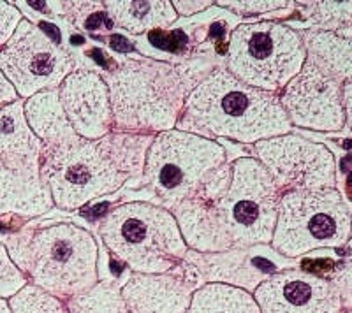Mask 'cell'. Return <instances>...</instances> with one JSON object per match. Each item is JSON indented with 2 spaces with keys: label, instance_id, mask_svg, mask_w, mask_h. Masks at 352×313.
<instances>
[{
  "label": "cell",
  "instance_id": "28",
  "mask_svg": "<svg viewBox=\"0 0 352 313\" xmlns=\"http://www.w3.org/2000/svg\"><path fill=\"white\" fill-rule=\"evenodd\" d=\"M324 278L331 283L333 289L340 297L342 310L352 312V261H344L336 264V268L331 269Z\"/></svg>",
  "mask_w": 352,
  "mask_h": 313
},
{
  "label": "cell",
  "instance_id": "11",
  "mask_svg": "<svg viewBox=\"0 0 352 313\" xmlns=\"http://www.w3.org/2000/svg\"><path fill=\"white\" fill-rule=\"evenodd\" d=\"M282 194L289 190L336 189V159L324 145L298 134L263 139L252 146Z\"/></svg>",
  "mask_w": 352,
  "mask_h": 313
},
{
  "label": "cell",
  "instance_id": "32",
  "mask_svg": "<svg viewBox=\"0 0 352 313\" xmlns=\"http://www.w3.org/2000/svg\"><path fill=\"white\" fill-rule=\"evenodd\" d=\"M342 99H344L345 124H349L352 127V81H347L342 86Z\"/></svg>",
  "mask_w": 352,
  "mask_h": 313
},
{
  "label": "cell",
  "instance_id": "20",
  "mask_svg": "<svg viewBox=\"0 0 352 313\" xmlns=\"http://www.w3.org/2000/svg\"><path fill=\"white\" fill-rule=\"evenodd\" d=\"M23 109L30 129L43 141L44 148H53L78 136L65 117L58 89L28 97Z\"/></svg>",
  "mask_w": 352,
  "mask_h": 313
},
{
  "label": "cell",
  "instance_id": "13",
  "mask_svg": "<svg viewBox=\"0 0 352 313\" xmlns=\"http://www.w3.org/2000/svg\"><path fill=\"white\" fill-rule=\"evenodd\" d=\"M261 313H344L340 297L324 277L305 269H282L254 290Z\"/></svg>",
  "mask_w": 352,
  "mask_h": 313
},
{
  "label": "cell",
  "instance_id": "3",
  "mask_svg": "<svg viewBox=\"0 0 352 313\" xmlns=\"http://www.w3.org/2000/svg\"><path fill=\"white\" fill-rule=\"evenodd\" d=\"M176 129L196 136L256 145L284 136L292 125L276 93L248 86L224 65L212 69L185 101Z\"/></svg>",
  "mask_w": 352,
  "mask_h": 313
},
{
  "label": "cell",
  "instance_id": "26",
  "mask_svg": "<svg viewBox=\"0 0 352 313\" xmlns=\"http://www.w3.org/2000/svg\"><path fill=\"white\" fill-rule=\"evenodd\" d=\"M27 283V277L12 262L4 243H0V299H9Z\"/></svg>",
  "mask_w": 352,
  "mask_h": 313
},
{
  "label": "cell",
  "instance_id": "33",
  "mask_svg": "<svg viewBox=\"0 0 352 313\" xmlns=\"http://www.w3.org/2000/svg\"><path fill=\"white\" fill-rule=\"evenodd\" d=\"M0 313H11L8 299H0Z\"/></svg>",
  "mask_w": 352,
  "mask_h": 313
},
{
  "label": "cell",
  "instance_id": "14",
  "mask_svg": "<svg viewBox=\"0 0 352 313\" xmlns=\"http://www.w3.org/2000/svg\"><path fill=\"white\" fill-rule=\"evenodd\" d=\"M62 108L74 132L83 139H100L113 132L109 89L102 74L74 69L58 86Z\"/></svg>",
  "mask_w": 352,
  "mask_h": 313
},
{
  "label": "cell",
  "instance_id": "5",
  "mask_svg": "<svg viewBox=\"0 0 352 313\" xmlns=\"http://www.w3.org/2000/svg\"><path fill=\"white\" fill-rule=\"evenodd\" d=\"M9 255L28 283L64 301L99 281V246L90 231L60 222L8 240Z\"/></svg>",
  "mask_w": 352,
  "mask_h": 313
},
{
  "label": "cell",
  "instance_id": "30",
  "mask_svg": "<svg viewBox=\"0 0 352 313\" xmlns=\"http://www.w3.org/2000/svg\"><path fill=\"white\" fill-rule=\"evenodd\" d=\"M213 4L215 2H212V0H175L173 8H175L178 16H192V14L204 11Z\"/></svg>",
  "mask_w": 352,
  "mask_h": 313
},
{
  "label": "cell",
  "instance_id": "18",
  "mask_svg": "<svg viewBox=\"0 0 352 313\" xmlns=\"http://www.w3.org/2000/svg\"><path fill=\"white\" fill-rule=\"evenodd\" d=\"M55 206L41 178L27 176L0 164V215L41 217Z\"/></svg>",
  "mask_w": 352,
  "mask_h": 313
},
{
  "label": "cell",
  "instance_id": "12",
  "mask_svg": "<svg viewBox=\"0 0 352 313\" xmlns=\"http://www.w3.org/2000/svg\"><path fill=\"white\" fill-rule=\"evenodd\" d=\"M342 86L340 81L307 58L300 73L278 93V99L292 127L338 132L345 127Z\"/></svg>",
  "mask_w": 352,
  "mask_h": 313
},
{
  "label": "cell",
  "instance_id": "4",
  "mask_svg": "<svg viewBox=\"0 0 352 313\" xmlns=\"http://www.w3.org/2000/svg\"><path fill=\"white\" fill-rule=\"evenodd\" d=\"M206 73L188 64L127 56L106 73L113 130L157 136L176 129L185 101Z\"/></svg>",
  "mask_w": 352,
  "mask_h": 313
},
{
  "label": "cell",
  "instance_id": "19",
  "mask_svg": "<svg viewBox=\"0 0 352 313\" xmlns=\"http://www.w3.org/2000/svg\"><path fill=\"white\" fill-rule=\"evenodd\" d=\"M102 5L115 27L134 36L168 28L178 20L171 0H106Z\"/></svg>",
  "mask_w": 352,
  "mask_h": 313
},
{
  "label": "cell",
  "instance_id": "7",
  "mask_svg": "<svg viewBox=\"0 0 352 313\" xmlns=\"http://www.w3.org/2000/svg\"><path fill=\"white\" fill-rule=\"evenodd\" d=\"M228 152L219 141L173 129L153 136L141 180L162 208H176L203 192L228 164Z\"/></svg>",
  "mask_w": 352,
  "mask_h": 313
},
{
  "label": "cell",
  "instance_id": "17",
  "mask_svg": "<svg viewBox=\"0 0 352 313\" xmlns=\"http://www.w3.org/2000/svg\"><path fill=\"white\" fill-rule=\"evenodd\" d=\"M23 104V99H18L0 109V164L20 174L41 178L44 145L30 129Z\"/></svg>",
  "mask_w": 352,
  "mask_h": 313
},
{
  "label": "cell",
  "instance_id": "15",
  "mask_svg": "<svg viewBox=\"0 0 352 313\" xmlns=\"http://www.w3.org/2000/svg\"><path fill=\"white\" fill-rule=\"evenodd\" d=\"M197 287L182 262L169 273H132L122 286V297L131 313H187Z\"/></svg>",
  "mask_w": 352,
  "mask_h": 313
},
{
  "label": "cell",
  "instance_id": "8",
  "mask_svg": "<svg viewBox=\"0 0 352 313\" xmlns=\"http://www.w3.org/2000/svg\"><path fill=\"white\" fill-rule=\"evenodd\" d=\"M352 237V213L338 189L289 190L278 202L272 248L296 259L320 248H340Z\"/></svg>",
  "mask_w": 352,
  "mask_h": 313
},
{
  "label": "cell",
  "instance_id": "9",
  "mask_svg": "<svg viewBox=\"0 0 352 313\" xmlns=\"http://www.w3.org/2000/svg\"><path fill=\"white\" fill-rule=\"evenodd\" d=\"M307 60L301 34L278 21H252L231 32L226 55L229 73L248 86L278 93Z\"/></svg>",
  "mask_w": 352,
  "mask_h": 313
},
{
  "label": "cell",
  "instance_id": "31",
  "mask_svg": "<svg viewBox=\"0 0 352 313\" xmlns=\"http://www.w3.org/2000/svg\"><path fill=\"white\" fill-rule=\"evenodd\" d=\"M20 99V95H18V92L14 90V86H12L11 83H9L8 78L2 74V71H0V109L4 108V106L11 104V102L18 101Z\"/></svg>",
  "mask_w": 352,
  "mask_h": 313
},
{
  "label": "cell",
  "instance_id": "2",
  "mask_svg": "<svg viewBox=\"0 0 352 313\" xmlns=\"http://www.w3.org/2000/svg\"><path fill=\"white\" fill-rule=\"evenodd\" d=\"M152 139L153 136L146 134L116 130L100 139L76 136L58 146L44 148L39 176L55 206L74 211L141 176Z\"/></svg>",
  "mask_w": 352,
  "mask_h": 313
},
{
  "label": "cell",
  "instance_id": "29",
  "mask_svg": "<svg viewBox=\"0 0 352 313\" xmlns=\"http://www.w3.org/2000/svg\"><path fill=\"white\" fill-rule=\"evenodd\" d=\"M21 20H23V14L16 5L0 0V49L11 39Z\"/></svg>",
  "mask_w": 352,
  "mask_h": 313
},
{
  "label": "cell",
  "instance_id": "16",
  "mask_svg": "<svg viewBox=\"0 0 352 313\" xmlns=\"http://www.w3.org/2000/svg\"><path fill=\"white\" fill-rule=\"evenodd\" d=\"M184 264L194 271V278L199 283H228L252 292L261 281H264L273 271L263 268L250 255V248H232L226 252L201 253L188 250Z\"/></svg>",
  "mask_w": 352,
  "mask_h": 313
},
{
  "label": "cell",
  "instance_id": "23",
  "mask_svg": "<svg viewBox=\"0 0 352 313\" xmlns=\"http://www.w3.org/2000/svg\"><path fill=\"white\" fill-rule=\"evenodd\" d=\"M298 9L312 28L352 37V2H298Z\"/></svg>",
  "mask_w": 352,
  "mask_h": 313
},
{
  "label": "cell",
  "instance_id": "24",
  "mask_svg": "<svg viewBox=\"0 0 352 313\" xmlns=\"http://www.w3.org/2000/svg\"><path fill=\"white\" fill-rule=\"evenodd\" d=\"M65 305L71 313H131L122 297V286L113 280H99L87 292L67 299Z\"/></svg>",
  "mask_w": 352,
  "mask_h": 313
},
{
  "label": "cell",
  "instance_id": "21",
  "mask_svg": "<svg viewBox=\"0 0 352 313\" xmlns=\"http://www.w3.org/2000/svg\"><path fill=\"white\" fill-rule=\"evenodd\" d=\"M301 34L307 58L342 84L352 81V37L307 28Z\"/></svg>",
  "mask_w": 352,
  "mask_h": 313
},
{
  "label": "cell",
  "instance_id": "10",
  "mask_svg": "<svg viewBox=\"0 0 352 313\" xmlns=\"http://www.w3.org/2000/svg\"><path fill=\"white\" fill-rule=\"evenodd\" d=\"M74 69L71 53L28 18L20 21L0 49V71L23 101L39 92L58 89Z\"/></svg>",
  "mask_w": 352,
  "mask_h": 313
},
{
  "label": "cell",
  "instance_id": "25",
  "mask_svg": "<svg viewBox=\"0 0 352 313\" xmlns=\"http://www.w3.org/2000/svg\"><path fill=\"white\" fill-rule=\"evenodd\" d=\"M11 313H71L64 299L27 283L8 299Z\"/></svg>",
  "mask_w": 352,
  "mask_h": 313
},
{
  "label": "cell",
  "instance_id": "27",
  "mask_svg": "<svg viewBox=\"0 0 352 313\" xmlns=\"http://www.w3.org/2000/svg\"><path fill=\"white\" fill-rule=\"evenodd\" d=\"M217 5L229 9L234 14L240 16H259V14H266V12L280 11V9H287L294 5V2H285V0H236V2H215Z\"/></svg>",
  "mask_w": 352,
  "mask_h": 313
},
{
  "label": "cell",
  "instance_id": "1",
  "mask_svg": "<svg viewBox=\"0 0 352 313\" xmlns=\"http://www.w3.org/2000/svg\"><path fill=\"white\" fill-rule=\"evenodd\" d=\"M282 192L254 156L228 162L210 185L171 209L188 250L201 253L272 243Z\"/></svg>",
  "mask_w": 352,
  "mask_h": 313
},
{
  "label": "cell",
  "instance_id": "6",
  "mask_svg": "<svg viewBox=\"0 0 352 313\" xmlns=\"http://www.w3.org/2000/svg\"><path fill=\"white\" fill-rule=\"evenodd\" d=\"M97 233L132 273H169L188 252L175 215L153 202H125L109 209L97 222Z\"/></svg>",
  "mask_w": 352,
  "mask_h": 313
},
{
  "label": "cell",
  "instance_id": "22",
  "mask_svg": "<svg viewBox=\"0 0 352 313\" xmlns=\"http://www.w3.org/2000/svg\"><path fill=\"white\" fill-rule=\"evenodd\" d=\"M187 313H261L254 294L228 283H203L190 299Z\"/></svg>",
  "mask_w": 352,
  "mask_h": 313
}]
</instances>
